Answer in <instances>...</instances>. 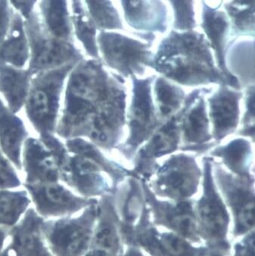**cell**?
<instances>
[{"mask_svg":"<svg viewBox=\"0 0 255 256\" xmlns=\"http://www.w3.org/2000/svg\"><path fill=\"white\" fill-rule=\"evenodd\" d=\"M98 204L77 216L44 219L41 232L54 256H84L90 248L98 218Z\"/></svg>","mask_w":255,"mask_h":256,"instance_id":"5b68a950","label":"cell"},{"mask_svg":"<svg viewBox=\"0 0 255 256\" xmlns=\"http://www.w3.org/2000/svg\"><path fill=\"white\" fill-rule=\"evenodd\" d=\"M29 58L30 48L24 20L14 10L10 32L0 46V64L23 68L28 62Z\"/></svg>","mask_w":255,"mask_h":256,"instance_id":"cb8c5ba5","label":"cell"},{"mask_svg":"<svg viewBox=\"0 0 255 256\" xmlns=\"http://www.w3.org/2000/svg\"><path fill=\"white\" fill-rule=\"evenodd\" d=\"M98 207V218L90 248L101 250L112 256H122L124 244L114 193L101 196Z\"/></svg>","mask_w":255,"mask_h":256,"instance_id":"ac0fdd59","label":"cell"},{"mask_svg":"<svg viewBox=\"0 0 255 256\" xmlns=\"http://www.w3.org/2000/svg\"><path fill=\"white\" fill-rule=\"evenodd\" d=\"M228 12L242 30L254 28V0H234Z\"/></svg>","mask_w":255,"mask_h":256,"instance_id":"1f68e13d","label":"cell"},{"mask_svg":"<svg viewBox=\"0 0 255 256\" xmlns=\"http://www.w3.org/2000/svg\"><path fill=\"white\" fill-rule=\"evenodd\" d=\"M150 68L180 86L225 84L238 90L215 64L209 42L196 32H172L160 45Z\"/></svg>","mask_w":255,"mask_h":256,"instance_id":"7a4b0ae2","label":"cell"},{"mask_svg":"<svg viewBox=\"0 0 255 256\" xmlns=\"http://www.w3.org/2000/svg\"><path fill=\"white\" fill-rule=\"evenodd\" d=\"M84 256H112L110 253L106 252L101 250H94V248H89L87 253L84 254Z\"/></svg>","mask_w":255,"mask_h":256,"instance_id":"60d3db41","label":"cell"},{"mask_svg":"<svg viewBox=\"0 0 255 256\" xmlns=\"http://www.w3.org/2000/svg\"><path fill=\"white\" fill-rule=\"evenodd\" d=\"M244 110L242 122L241 130L238 132L240 136L250 138L254 142V86H247L244 96Z\"/></svg>","mask_w":255,"mask_h":256,"instance_id":"d6a6232c","label":"cell"},{"mask_svg":"<svg viewBox=\"0 0 255 256\" xmlns=\"http://www.w3.org/2000/svg\"><path fill=\"white\" fill-rule=\"evenodd\" d=\"M176 12V26L180 29H189L194 26L193 0H170Z\"/></svg>","mask_w":255,"mask_h":256,"instance_id":"836d02e7","label":"cell"},{"mask_svg":"<svg viewBox=\"0 0 255 256\" xmlns=\"http://www.w3.org/2000/svg\"><path fill=\"white\" fill-rule=\"evenodd\" d=\"M140 179L154 224L175 232L196 245L203 244L198 229L194 202L192 200L174 202L160 200L154 194L146 180Z\"/></svg>","mask_w":255,"mask_h":256,"instance_id":"7c38bea8","label":"cell"},{"mask_svg":"<svg viewBox=\"0 0 255 256\" xmlns=\"http://www.w3.org/2000/svg\"><path fill=\"white\" fill-rule=\"evenodd\" d=\"M28 137L23 121L0 98V149L18 170L22 169V152Z\"/></svg>","mask_w":255,"mask_h":256,"instance_id":"44dd1931","label":"cell"},{"mask_svg":"<svg viewBox=\"0 0 255 256\" xmlns=\"http://www.w3.org/2000/svg\"><path fill=\"white\" fill-rule=\"evenodd\" d=\"M127 21L144 30L165 29V10L159 0H122Z\"/></svg>","mask_w":255,"mask_h":256,"instance_id":"484cf974","label":"cell"},{"mask_svg":"<svg viewBox=\"0 0 255 256\" xmlns=\"http://www.w3.org/2000/svg\"><path fill=\"white\" fill-rule=\"evenodd\" d=\"M22 185L14 166L0 149V190L18 188Z\"/></svg>","mask_w":255,"mask_h":256,"instance_id":"e575fe53","label":"cell"},{"mask_svg":"<svg viewBox=\"0 0 255 256\" xmlns=\"http://www.w3.org/2000/svg\"><path fill=\"white\" fill-rule=\"evenodd\" d=\"M153 176L150 184H146L156 197L180 202L192 200L197 194L203 171L194 156L180 152L158 165Z\"/></svg>","mask_w":255,"mask_h":256,"instance_id":"ba28073f","label":"cell"},{"mask_svg":"<svg viewBox=\"0 0 255 256\" xmlns=\"http://www.w3.org/2000/svg\"><path fill=\"white\" fill-rule=\"evenodd\" d=\"M36 10L50 34L74 42L70 0H38Z\"/></svg>","mask_w":255,"mask_h":256,"instance_id":"603a6c76","label":"cell"},{"mask_svg":"<svg viewBox=\"0 0 255 256\" xmlns=\"http://www.w3.org/2000/svg\"><path fill=\"white\" fill-rule=\"evenodd\" d=\"M212 174L233 220V239H240L254 226V180L242 179L212 158Z\"/></svg>","mask_w":255,"mask_h":256,"instance_id":"30bf717a","label":"cell"},{"mask_svg":"<svg viewBox=\"0 0 255 256\" xmlns=\"http://www.w3.org/2000/svg\"><path fill=\"white\" fill-rule=\"evenodd\" d=\"M22 168L27 184L60 181V168L54 154L40 140L28 138L23 144Z\"/></svg>","mask_w":255,"mask_h":256,"instance_id":"ffe728a7","label":"cell"},{"mask_svg":"<svg viewBox=\"0 0 255 256\" xmlns=\"http://www.w3.org/2000/svg\"><path fill=\"white\" fill-rule=\"evenodd\" d=\"M10 238L8 228H0V252L5 248L6 242Z\"/></svg>","mask_w":255,"mask_h":256,"instance_id":"ab89813d","label":"cell"},{"mask_svg":"<svg viewBox=\"0 0 255 256\" xmlns=\"http://www.w3.org/2000/svg\"><path fill=\"white\" fill-rule=\"evenodd\" d=\"M122 256H145L143 252L136 246H127V250Z\"/></svg>","mask_w":255,"mask_h":256,"instance_id":"f35d334b","label":"cell"},{"mask_svg":"<svg viewBox=\"0 0 255 256\" xmlns=\"http://www.w3.org/2000/svg\"><path fill=\"white\" fill-rule=\"evenodd\" d=\"M32 203L26 190H0V228H12Z\"/></svg>","mask_w":255,"mask_h":256,"instance_id":"f546056e","label":"cell"},{"mask_svg":"<svg viewBox=\"0 0 255 256\" xmlns=\"http://www.w3.org/2000/svg\"><path fill=\"white\" fill-rule=\"evenodd\" d=\"M214 158H220L222 164L232 174L242 179L254 180L252 172L253 148L250 141L237 138L222 146H218L210 152Z\"/></svg>","mask_w":255,"mask_h":256,"instance_id":"7402d4cb","label":"cell"},{"mask_svg":"<svg viewBox=\"0 0 255 256\" xmlns=\"http://www.w3.org/2000/svg\"><path fill=\"white\" fill-rule=\"evenodd\" d=\"M14 10L8 0H0V46L10 32Z\"/></svg>","mask_w":255,"mask_h":256,"instance_id":"d590c367","label":"cell"},{"mask_svg":"<svg viewBox=\"0 0 255 256\" xmlns=\"http://www.w3.org/2000/svg\"><path fill=\"white\" fill-rule=\"evenodd\" d=\"M153 84L156 112L160 120L164 124L182 109L187 96L180 86L162 76L155 77Z\"/></svg>","mask_w":255,"mask_h":256,"instance_id":"83f0119b","label":"cell"},{"mask_svg":"<svg viewBox=\"0 0 255 256\" xmlns=\"http://www.w3.org/2000/svg\"><path fill=\"white\" fill-rule=\"evenodd\" d=\"M121 234L123 244L136 246L150 256H210L214 253L206 246L196 245L175 232L158 229L146 204L137 224L131 229L121 230Z\"/></svg>","mask_w":255,"mask_h":256,"instance_id":"52a82bcc","label":"cell"},{"mask_svg":"<svg viewBox=\"0 0 255 256\" xmlns=\"http://www.w3.org/2000/svg\"><path fill=\"white\" fill-rule=\"evenodd\" d=\"M96 43L106 65L123 80L143 74L152 66L154 56L146 44L105 30L96 35Z\"/></svg>","mask_w":255,"mask_h":256,"instance_id":"8fae6325","label":"cell"},{"mask_svg":"<svg viewBox=\"0 0 255 256\" xmlns=\"http://www.w3.org/2000/svg\"><path fill=\"white\" fill-rule=\"evenodd\" d=\"M60 180L87 198L114 194L116 190L108 174L96 162L78 154H70L60 166Z\"/></svg>","mask_w":255,"mask_h":256,"instance_id":"2e32d148","label":"cell"},{"mask_svg":"<svg viewBox=\"0 0 255 256\" xmlns=\"http://www.w3.org/2000/svg\"><path fill=\"white\" fill-rule=\"evenodd\" d=\"M94 24L100 29L121 28V20L110 0H84Z\"/></svg>","mask_w":255,"mask_h":256,"instance_id":"4dcf8cb0","label":"cell"},{"mask_svg":"<svg viewBox=\"0 0 255 256\" xmlns=\"http://www.w3.org/2000/svg\"><path fill=\"white\" fill-rule=\"evenodd\" d=\"M156 76L140 78L132 76V96L126 114L128 136L117 149L131 160L139 148L162 125L156 112L153 96V83Z\"/></svg>","mask_w":255,"mask_h":256,"instance_id":"8992f818","label":"cell"},{"mask_svg":"<svg viewBox=\"0 0 255 256\" xmlns=\"http://www.w3.org/2000/svg\"><path fill=\"white\" fill-rule=\"evenodd\" d=\"M232 252V256H254V230L240 238Z\"/></svg>","mask_w":255,"mask_h":256,"instance_id":"8d00e7d4","label":"cell"},{"mask_svg":"<svg viewBox=\"0 0 255 256\" xmlns=\"http://www.w3.org/2000/svg\"><path fill=\"white\" fill-rule=\"evenodd\" d=\"M203 164L202 194L194 202L199 235L204 245L212 252L228 256L231 214L216 186L212 174V158L205 156Z\"/></svg>","mask_w":255,"mask_h":256,"instance_id":"3957f363","label":"cell"},{"mask_svg":"<svg viewBox=\"0 0 255 256\" xmlns=\"http://www.w3.org/2000/svg\"><path fill=\"white\" fill-rule=\"evenodd\" d=\"M127 114L124 80L110 74L100 60H82L70 72L56 134L88 138L106 150L117 148Z\"/></svg>","mask_w":255,"mask_h":256,"instance_id":"6da1fadb","label":"cell"},{"mask_svg":"<svg viewBox=\"0 0 255 256\" xmlns=\"http://www.w3.org/2000/svg\"><path fill=\"white\" fill-rule=\"evenodd\" d=\"M44 218L33 208L26 210L22 218L8 229L10 242L7 246L14 256H54L41 232Z\"/></svg>","mask_w":255,"mask_h":256,"instance_id":"d6986e66","label":"cell"},{"mask_svg":"<svg viewBox=\"0 0 255 256\" xmlns=\"http://www.w3.org/2000/svg\"><path fill=\"white\" fill-rule=\"evenodd\" d=\"M65 146L70 153L84 156L96 162L110 178L115 190L132 174V170H128L116 162L106 158L99 147L82 138L66 140Z\"/></svg>","mask_w":255,"mask_h":256,"instance_id":"4316f807","label":"cell"},{"mask_svg":"<svg viewBox=\"0 0 255 256\" xmlns=\"http://www.w3.org/2000/svg\"><path fill=\"white\" fill-rule=\"evenodd\" d=\"M24 28L30 48L28 70L32 76L84 58L74 42L61 40L48 33L36 8L24 21Z\"/></svg>","mask_w":255,"mask_h":256,"instance_id":"9c48e42d","label":"cell"},{"mask_svg":"<svg viewBox=\"0 0 255 256\" xmlns=\"http://www.w3.org/2000/svg\"><path fill=\"white\" fill-rule=\"evenodd\" d=\"M32 77L28 68L0 64V92L13 114H17L24 106Z\"/></svg>","mask_w":255,"mask_h":256,"instance_id":"d4e9b609","label":"cell"},{"mask_svg":"<svg viewBox=\"0 0 255 256\" xmlns=\"http://www.w3.org/2000/svg\"><path fill=\"white\" fill-rule=\"evenodd\" d=\"M14 11L22 16L24 21L32 16L38 0H8Z\"/></svg>","mask_w":255,"mask_h":256,"instance_id":"74e56055","label":"cell"},{"mask_svg":"<svg viewBox=\"0 0 255 256\" xmlns=\"http://www.w3.org/2000/svg\"><path fill=\"white\" fill-rule=\"evenodd\" d=\"M23 186L34 204L35 210L44 219L72 216L98 203L96 198L76 196L58 182Z\"/></svg>","mask_w":255,"mask_h":256,"instance_id":"5bb4252c","label":"cell"},{"mask_svg":"<svg viewBox=\"0 0 255 256\" xmlns=\"http://www.w3.org/2000/svg\"><path fill=\"white\" fill-rule=\"evenodd\" d=\"M183 108L176 115L164 122L134 155L132 172L146 182L158 166V159L180 150V121Z\"/></svg>","mask_w":255,"mask_h":256,"instance_id":"9a60e30c","label":"cell"},{"mask_svg":"<svg viewBox=\"0 0 255 256\" xmlns=\"http://www.w3.org/2000/svg\"><path fill=\"white\" fill-rule=\"evenodd\" d=\"M77 64L72 62L32 77L24 108L29 121L40 136L56 134L64 84Z\"/></svg>","mask_w":255,"mask_h":256,"instance_id":"277c9868","label":"cell"},{"mask_svg":"<svg viewBox=\"0 0 255 256\" xmlns=\"http://www.w3.org/2000/svg\"><path fill=\"white\" fill-rule=\"evenodd\" d=\"M210 92L206 88L196 89L186 96L180 117V150L203 154L214 147L210 126L205 95Z\"/></svg>","mask_w":255,"mask_h":256,"instance_id":"4fadbf2b","label":"cell"},{"mask_svg":"<svg viewBox=\"0 0 255 256\" xmlns=\"http://www.w3.org/2000/svg\"><path fill=\"white\" fill-rule=\"evenodd\" d=\"M210 256H226L224 254H219V253H212Z\"/></svg>","mask_w":255,"mask_h":256,"instance_id":"b9f144b4","label":"cell"},{"mask_svg":"<svg viewBox=\"0 0 255 256\" xmlns=\"http://www.w3.org/2000/svg\"><path fill=\"white\" fill-rule=\"evenodd\" d=\"M70 6L74 36L89 56L100 60L96 43V28L88 12L84 0H70Z\"/></svg>","mask_w":255,"mask_h":256,"instance_id":"f1b7e54d","label":"cell"},{"mask_svg":"<svg viewBox=\"0 0 255 256\" xmlns=\"http://www.w3.org/2000/svg\"><path fill=\"white\" fill-rule=\"evenodd\" d=\"M243 93L228 86L221 84L208 98V116L212 125V140L219 144L236 131L240 124V100Z\"/></svg>","mask_w":255,"mask_h":256,"instance_id":"e0dca14e","label":"cell"}]
</instances>
